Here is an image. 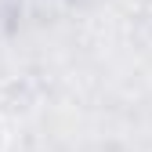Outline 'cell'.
Here are the masks:
<instances>
[{
    "mask_svg": "<svg viewBox=\"0 0 152 152\" xmlns=\"http://www.w3.org/2000/svg\"><path fill=\"white\" fill-rule=\"evenodd\" d=\"M0 152H7V130H4V123H0Z\"/></svg>",
    "mask_w": 152,
    "mask_h": 152,
    "instance_id": "cell-1",
    "label": "cell"
}]
</instances>
